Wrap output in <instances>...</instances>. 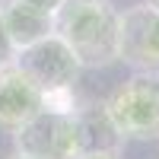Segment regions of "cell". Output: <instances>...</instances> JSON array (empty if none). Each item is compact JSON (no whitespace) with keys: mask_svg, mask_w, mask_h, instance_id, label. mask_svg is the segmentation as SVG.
<instances>
[{"mask_svg":"<svg viewBox=\"0 0 159 159\" xmlns=\"http://www.w3.org/2000/svg\"><path fill=\"white\" fill-rule=\"evenodd\" d=\"M51 32L76 54L83 70L118 61V10L108 0H64L51 13Z\"/></svg>","mask_w":159,"mask_h":159,"instance_id":"cell-1","label":"cell"},{"mask_svg":"<svg viewBox=\"0 0 159 159\" xmlns=\"http://www.w3.org/2000/svg\"><path fill=\"white\" fill-rule=\"evenodd\" d=\"M111 121L124 140L159 137V70H134L105 99Z\"/></svg>","mask_w":159,"mask_h":159,"instance_id":"cell-2","label":"cell"},{"mask_svg":"<svg viewBox=\"0 0 159 159\" xmlns=\"http://www.w3.org/2000/svg\"><path fill=\"white\" fill-rule=\"evenodd\" d=\"M13 67L29 80L42 96H51V92H61V89H73V83L83 73L76 54L54 32L38 38L35 45L19 48L13 54Z\"/></svg>","mask_w":159,"mask_h":159,"instance_id":"cell-3","label":"cell"},{"mask_svg":"<svg viewBox=\"0 0 159 159\" xmlns=\"http://www.w3.org/2000/svg\"><path fill=\"white\" fill-rule=\"evenodd\" d=\"M13 147L22 159H76V127L70 111L42 108L13 130Z\"/></svg>","mask_w":159,"mask_h":159,"instance_id":"cell-4","label":"cell"},{"mask_svg":"<svg viewBox=\"0 0 159 159\" xmlns=\"http://www.w3.org/2000/svg\"><path fill=\"white\" fill-rule=\"evenodd\" d=\"M118 61L134 70H159V10L147 0L118 13Z\"/></svg>","mask_w":159,"mask_h":159,"instance_id":"cell-5","label":"cell"},{"mask_svg":"<svg viewBox=\"0 0 159 159\" xmlns=\"http://www.w3.org/2000/svg\"><path fill=\"white\" fill-rule=\"evenodd\" d=\"M45 108V96L13 64L0 67V130H16Z\"/></svg>","mask_w":159,"mask_h":159,"instance_id":"cell-6","label":"cell"},{"mask_svg":"<svg viewBox=\"0 0 159 159\" xmlns=\"http://www.w3.org/2000/svg\"><path fill=\"white\" fill-rule=\"evenodd\" d=\"M73 127L80 153H121L124 137L118 134L105 102H83L73 105Z\"/></svg>","mask_w":159,"mask_h":159,"instance_id":"cell-7","label":"cell"},{"mask_svg":"<svg viewBox=\"0 0 159 159\" xmlns=\"http://www.w3.org/2000/svg\"><path fill=\"white\" fill-rule=\"evenodd\" d=\"M0 19H3V29H7L16 51L25 48V45H35L45 35H51V16L48 13L32 10L25 3H16V0H3L0 3Z\"/></svg>","mask_w":159,"mask_h":159,"instance_id":"cell-8","label":"cell"},{"mask_svg":"<svg viewBox=\"0 0 159 159\" xmlns=\"http://www.w3.org/2000/svg\"><path fill=\"white\" fill-rule=\"evenodd\" d=\"M13 54H16V48H13L10 35H7V29H3V19H0V67L13 64Z\"/></svg>","mask_w":159,"mask_h":159,"instance_id":"cell-9","label":"cell"},{"mask_svg":"<svg viewBox=\"0 0 159 159\" xmlns=\"http://www.w3.org/2000/svg\"><path fill=\"white\" fill-rule=\"evenodd\" d=\"M16 3H25V7H32V10H42V13H48V16H51V13H54V10L64 3V0H16Z\"/></svg>","mask_w":159,"mask_h":159,"instance_id":"cell-10","label":"cell"},{"mask_svg":"<svg viewBox=\"0 0 159 159\" xmlns=\"http://www.w3.org/2000/svg\"><path fill=\"white\" fill-rule=\"evenodd\" d=\"M76 159H118V153H80Z\"/></svg>","mask_w":159,"mask_h":159,"instance_id":"cell-11","label":"cell"},{"mask_svg":"<svg viewBox=\"0 0 159 159\" xmlns=\"http://www.w3.org/2000/svg\"><path fill=\"white\" fill-rule=\"evenodd\" d=\"M147 3H150V7H156V10H159V0H147Z\"/></svg>","mask_w":159,"mask_h":159,"instance_id":"cell-12","label":"cell"},{"mask_svg":"<svg viewBox=\"0 0 159 159\" xmlns=\"http://www.w3.org/2000/svg\"><path fill=\"white\" fill-rule=\"evenodd\" d=\"M10 159H22V156H10Z\"/></svg>","mask_w":159,"mask_h":159,"instance_id":"cell-13","label":"cell"}]
</instances>
